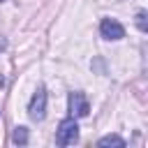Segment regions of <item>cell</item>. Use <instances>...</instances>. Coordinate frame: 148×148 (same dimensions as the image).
Masks as SVG:
<instances>
[{"mask_svg":"<svg viewBox=\"0 0 148 148\" xmlns=\"http://www.w3.org/2000/svg\"><path fill=\"white\" fill-rule=\"evenodd\" d=\"M79 141V125L74 118H65L60 125H58V132H56V143L58 146H74Z\"/></svg>","mask_w":148,"mask_h":148,"instance_id":"1","label":"cell"},{"mask_svg":"<svg viewBox=\"0 0 148 148\" xmlns=\"http://www.w3.org/2000/svg\"><path fill=\"white\" fill-rule=\"evenodd\" d=\"M28 116L32 120H42L46 116V88L44 86H39L35 90V95L30 97V102H28Z\"/></svg>","mask_w":148,"mask_h":148,"instance_id":"2","label":"cell"},{"mask_svg":"<svg viewBox=\"0 0 148 148\" xmlns=\"http://www.w3.org/2000/svg\"><path fill=\"white\" fill-rule=\"evenodd\" d=\"M67 104H69V113L72 118H86L90 113V102L83 92H69L67 97Z\"/></svg>","mask_w":148,"mask_h":148,"instance_id":"3","label":"cell"},{"mask_svg":"<svg viewBox=\"0 0 148 148\" xmlns=\"http://www.w3.org/2000/svg\"><path fill=\"white\" fill-rule=\"evenodd\" d=\"M99 32H102V37L109 39V42H118V39L125 37V28H123L116 18H102V23H99Z\"/></svg>","mask_w":148,"mask_h":148,"instance_id":"4","label":"cell"},{"mask_svg":"<svg viewBox=\"0 0 148 148\" xmlns=\"http://www.w3.org/2000/svg\"><path fill=\"white\" fill-rule=\"evenodd\" d=\"M99 148H106V146H116V148H125V139H120L118 134H106L97 141Z\"/></svg>","mask_w":148,"mask_h":148,"instance_id":"5","label":"cell"},{"mask_svg":"<svg viewBox=\"0 0 148 148\" xmlns=\"http://www.w3.org/2000/svg\"><path fill=\"white\" fill-rule=\"evenodd\" d=\"M12 141H14L16 146H25V143H28V127H14Z\"/></svg>","mask_w":148,"mask_h":148,"instance_id":"6","label":"cell"},{"mask_svg":"<svg viewBox=\"0 0 148 148\" xmlns=\"http://www.w3.org/2000/svg\"><path fill=\"white\" fill-rule=\"evenodd\" d=\"M136 28H139L141 32H146V30H148V25H146V12H143V9L136 14Z\"/></svg>","mask_w":148,"mask_h":148,"instance_id":"7","label":"cell"},{"mask_svg":"<svg viewBox=\"0 0 148 148\" xmlns=\"http://www.w3.org/2000/svg\"><path fill=\"white\" fill-rule=\"evenodd\" d=\"M0 2H2V0H0Z\"/></svg>","mask_w":148,"mask_h":148,"instance_id":"8","label":"cell"}]
</instances>
